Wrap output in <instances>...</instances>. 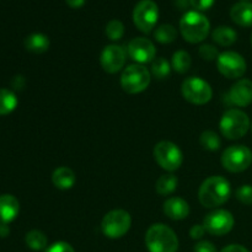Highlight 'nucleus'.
I'll return each mask as SVG.
<instances>
[{
	"mask_svg": "<svg viewBox=\"0 0 252 252\" xmlns=\"http://www.w3.org/2000/svg\"><path fill=\"white\" fill-rule=\"evenodd\" d=\"M198 54L202 59H204L207 62L217 61L219 58V56H220L218 49L214 46H212V44H203V46L199 47Z\"/></svg>",
	"mask_w": 252,
	"mask_h": 252,
	"instance_id": "7c9ffc66",
	"label": "nucleus"
},
{
	"mask_svg": "<svg viewBox=\"0 0 252 252\" xmlns=\"http://www.w3.org/2000/svg\"><path fill=\"white\" fill-rule=\"evenodd\" d=\"M241 1H249V0H241Z\"/></svg>",
	"mask_w": 252,
	"mask_h": 252,
	"instance_id": "58836bf2",
	"label": "nucleus"
},
{
	"mask_svg": "<svg viewBox=\"0 0 252 252\" xmlns=\"http://www.w3.org/2000/svg\"><path fill=\"white\" fill-rule=\"evenodd\" d=\"M171 68L172 66L165 58H155L152 62V75L159 80H162L169 78Z\"/></svg>",
	"mask_w": 252,
	"mask_h": 252,
	"instance_id": "cd10ccee",
	"label": "nucleus"
},
{
	"mask_svg": "<svg viewBox=\"0 0 252 252\" xmlns=\"http://www.w3.org/2000/svg\"><path fill=\"white\" fill-rule=\"evenodd\" d=\"M152 80V73L142 64H130L121 75V86L127 94L143 93Z\"/></svg>",
	"mask_w": 252,
	"mask_h": 252,
	"instance_id": "39448f33",
	"label": "nucleus"
},
{
	"mask_svg": "<svg viewBox=\"0 0 252 252\" xmlns=\"http://www.w3.org/2000/svg\"><path fill=\"white\" fill-rule=\"evenodd\" d=\"M65 1L66 4L70 7H73V9H79V7H81L85 4L86 0H65Z\"/></svg>",
	"mask_w": 252,
	"mask_h": 252,
	"instance_id": "e433bc0d",
	"label": "nucleus"
},
{
	"mask_svg": "<svg viewBox=\"0 0 252 252\" xmlns=\"http://www.w3.org/2000/svg\"><path fill=\"white\" fill-rule=\"evenodd\" d=\"M212 38L217 44L223 47H230L238 39V33L229 26H219L212 32Z\"/></svg>",
	"mask_w": 252,
	"mask_h": 252,
	"instance_id": "412c9836",
	"label": "nucleus"
},
{
	"mask_svg": "<svg viewBox=\"0 0 252 252\" xmlns=\"http://www.w3.org/2000/svg\"><path fill=\"white\" fill-rule=\"evenodd\" d=\"M10 234L9 224H0V236L1 238H6Z\"/></svg>",
	"mask_w": 252,
	"mask_h": 252,
	"instance_id": "4c0bfd02",
	"label": "nucleus"
},
{
	"mask_svg": "<svg viewBox=\"0 0 252 252\" xmlns=\"http://www.w3.org/2000/svg\"><path fill=\"white\" fill-rule=\"evenodd\" d=\"M17 106V97L9 89H0V116L11 113Z\"/></svg>",
	"mask_w": 252,
	"mask_h": 252,
	"instance_id": "b1692460",
	"label": "nucleus"
},
{
	"mask_svg": "<svg viewBox=\"0 0 252 252\" xmlns=\"http://www.w3.org/2000/svg\"><path fill=\"white\" fill-rule=\"evenodd\" d=\"M159 20V7L153 0H140L133 10V22L139 31L150 33Z\"/></svg>",
	"mask_w": 252,
	"mask_h": 252,
	"instance_id": "9d476101",
	"label": "nucleus"
},
{
	"mask_svg": "<svg viewBox=\"0 0 252 252\" xmlns=\"http://www.w3.org/2000/svg\"><path fill=\"white\" fill-rule=\"evenodd\" d=\"M252 152L246 145H231L226 148L221 155V165L224 169L233 174L244 172L251 166Z\"/></svg>",
	"mask_w": 252,
	"mask_h": 252,
	"instance_id": "423d86ee",
	"label": "nucleus"
},
{
	"mask_svg": "<svg viewBox=\"0 0 252 252\" xmlns=\"http://www.w3.org/2000/svg\"><path fill=\"white\" fill-rule=\"evenodd\" d=\"M230 182L223 176H211L202 182L198 191V199L206 208L223 206L230 198Z\"/></svg>",
	"mask_w": 252,
	"mask_h": 252,
	"instance_id": "f257e3e1",
	"label": "nucleus"
},
{
	"mask_svg": "<svg viewBox=\"0 0 252 252\" xmlns=\"http://www.w3.org/2000/svg\"><path fill=\"white\" fill-rule=\"evenodd\" d=\"M206 233L207 231L206 229H204L203 224H196V225L192 226L191 230H189V236H191V239H193V240H201Z\"/></svg>",
	"mask_w": 252,
	"mask_h": 252,
	"instance_id": "f704fd0d",
	"label": "nucleus"
},
{
	"mask_svg": "<svg viewBox=\"0 0 252 252\" xmlns=\"http://www.w3.org/2000/svg\"><path fill=\"white\" fill-rule=\"evenodd\" d=\"M127 53L137 64L150 63L155 59L157 49L154 43L145 37H137L128 43Z\"/></svg>",
	"mask_w": 252,
	"mask_h": 252,
	"instance_id": "ddd939ff",
	"label": "nucleus"
},
{
	"mask_svg": "<svg viewBox=\"0 0 252 252\" xmlns=\"http://www.w3.org/2000/svg\"><path fill=\"white\" fill-rule=\"evenodd\" d=\"M100 63L106 73H118L126 64V51L117 44L106 46L101 52Z\"/></svg>",
	"mask_w": 252,
	"mask_h": 252,
	"instance_id": "4468645a",
	"label": "nucleus"
},
{
	"mask_svg": "<svg viewBox=\"0 0 252 252\" xmlns=\"http://www.w3.org/2000/svg\"><path fill=\"white\" fill-rule=\"evenodd\" d=\"M181 93L185 100L199 106L208 103L213 96L211 85L199 76H191L184 80L181 85Z\"/></svg>",
	"mask_w": 252,
	"mask_h": 252,
	"instance_id": "1a4fd4ad",
	"label": "nucleus"
},
{
	"mask_svg": "<svg viewBox=\"0 0 252 252\" xmlns=\"http://www.w3.org/2000/svg\"><path fill=\"white\" fill-rule=\"evenodd\" d=\"M214 1L216 0H189L192 7H193L196 11H204V10H208L213 6Z\"/></svg>",
	"mask_w": 252,
	"mask_h": 252,
	"instance_id": "72a5a7b5",
	"label": "nucleus"
},
{
	"mask_svg": "<svg viewBox=\"0 0 252 252\" xmlns=\"http://www.w3.org/2000/svg\"><path fill=\"white\" fill-rule=\"evenodd\" d=\"M251 127L248 113L238 108H230L221 117L219 128L226 139L236 140L245 137Z\"/></svg>",
	"mask_w": 252,
	"mask_h": 252,
	"instance_id": "20e7f679",
	"label": "nucleus"
},
{
	"mask_svg": "<svg viewBox=\"0 0 252 252\" xmlns=\"http://www.w3.org/2000/svg\"><path fill=\"white\" fill-rule=\"evenodd\" d=\"M25 47L27 51L36 54H42L48 51L49 48V38L43 33H32L26 37L25 39Z\"/></svg>",
	"mask_w": 252,
	"mask_h": 252,
	"instance_id": "aec40b11",
	"label": "nucleus"
},
{
	"mask_svg": "<svg viewBox=\"0 0 252 252\" xmlns=\"http://www.w3.org/2000/svg\"><path fill=\"white\" fill-rule=\"evenodd\" d=\"M132 218L127 211L115 209L103 217L101 221V230L103 235L110 239H120L129 231Z\"/></svg>",
	"mask_w": 252,
	"mask_h": 252,
	"instance_id": "0eeeda50",
	"label": "nucleus"
},
{
	"mask_svg": "<svg viewBox=\"0 0 252 252\" xmlns=\"http://www.w3.org/2000/svg\"><path fill=\"white\" fill-rule=\"evenodd\" d=\"M251 129H252V125H251Z\"/></svg>",
	"mask_w": 252,
	"mask_h": 252,
	"instance_id": "a19ab883",
	"label": "nucleus"
},
{
	"mask_svg": "<svg viewBox=\"0 0 252 252\" xmlns=\"http://www.w3.org/2000/svg\"><path fill=\"white\" fill-rule=\"evenodd\" d=\"M177 31L172 25L165 24L158 27L154 32V38L161 44H169L176 39Z\"/></svg>",
	"mask_w": 252,
	"mask_h": 252,
	"instance_id": "a878e982",
	"label": "nucleus"
},
{
	"mask_svg": "<svg viewBox=\"0 0 252 252\" xmlns=\"http://www.w3.org/2000/svg\"><path fill=\"white\" fill-rule=\"evenodd\" d=\"M164 213L172 220H184L189 214V206L184 198L170 197L164 203Z\"/></svg>",
	"mask_w": 252,
	"mask_h": 252,
	"instance_id": "dca6fc26",
	"label": "nucleus"
},
{
	"mask_svg": "<svg viewBox=\"0 0 252 252\" xmlns=\"http://www.w3.org/2000/svg\"><path fill=\"white\" fill-rule=\"evenodd\" d=\"M211 30L209 20L199 11H189L180 21V31L182 37L189 43H199L207 38Z\"/></svg>",
	"mask_w": 252,
	"mask_h": 252,
	"instance_id": "7ed1b4c3",
	"label": "nucleus"
},
{
	"mask_svg": "<svg viewBox=\"0 0 252 252\" xmlns=\"http://www.w3.org/2000/svg\"><path fill=\"white\" fill-rule=\"evenodd\" d=\"M194 252H218L217 251L216 245L211 241H207V240H201L194 245L193 248Z\"/></svg>",
	"mask_w": 252,
	"mask_h": 252,
	"instance_id": "473e14b6",
	"label": "nucleus"
},
{
	"mask_svg": "<svg viewBox=\"0 0 252 252\" xmlns=\"http://www.w3.org/2000/svg\"><path fill=\"white\" fill-rule=\"evenodd\" d=\"M235 224L233 214L225 209H217L206 216L203 226L208 234L213 236H223L230 233Z\"/></svg>",
	"mask_w": 252,
	"mask_h": 252,
	"instance_id": "f8f14e48",
	"label": "nucleus"
},
{
	"mask_svg": "<svg viewBox=\"0 0 252 252\" xmlns=\"http://www.w3.org/2000/svg\"><path fill=\"white\" fill-rule=\"evenodd\" d=\"M235 197L240 203L245 206H252V186L243 185L235 191Z\"/></svg>",
	"mask_w": 252,
	"mask_h": 252,
	"instance_id": "c756f323",
	"label": "nucleus"
},
{
	"mask_svg": "<svg viewBox=\"0 0 252 252\" xmlns=\"http://www.w3.org/2000/svg\"><path fill=\"white\" fill-rule=\"evenodd\" d=\"M191 64L192 58L189 53H187L186 51H177L172 54L171 66L176 73L185 74L191 68Z\"/></svg>",
	"mask_w": 252,
	"mask_h": 252,
	"instance_id": "393cba45",
	"label": "nucleus"
},
{
	"mask_svg": "<svg viewBox=\"0 0 252 252\" xmlns=\"http://www.w3.org/2000/svg\"><path fill=\"white\" fill-rule=\"evenodd\" d=\"M220 252H250L245 246L239 245V244H231V245L225 246Z\"/></svg>",
	"mask_w": 252,
	"mask_h": 252,
	"instance_id": "c9c22d12",
	"label": "nucleus"
},
{
	"mask_svg": "<svg viewBox=\"0 0 252 252\" xmlns=\"http://www.w3.org/2000/svg\"><path fill=\"white\" fill-rule=\"evenodd\" d=\"M153 155L158 165L169 172L179 170L184 162V154L181 149L175 143L169 142V140H162L158 143L154 147Z\"/></svg>",
	"mask_w": 252,
	"mask_h": 252,
	"instance_id": "6e6552de",
	"label": "nucleus"
},
{
	"mask_svg": "<svg viewBox=\"0 0 252 252\" xmlns=\"http://www.w3.org/2000/svg\"><path fill=\"white\" fill-rule=\"evenodd\" d=\"M20 212V203L12 194L0 196V224H10L16 219Z\"/></svg>",
	"mask_w": 252,
	"mask_h": 252,
	"instance_id": "f3484780",
	"label": "nucleus"
},
{
	"mask_svg": "<svg viewBox=\"0 0 252 252\" xmlns=\"http://www.w3.org/2000/svg\"><path fill=\"white\" fill-rule=\"evenodd\" d=\"M231 105L246 107L252 103V81L250 79H239L229 90L226 96Z\"/></svg>",
	"mask_w": 252,
	"mask_h": 252,
	"instance_id": "2eb2a0df",
	"label": "nucleus"
},
{
	"mask_svg": "<svg viewBox=\"0 0 252 252\" xmlns=\"http://www.w3.org/2000/svg\"><path fill=\"white\" fill-rule=\"evenodd\" d=\"M251 44H252V34H251Z\"/></svg>",
	"mask_w": 252,
	"mask_h": 252,
	"instance_id": "ea45409f",
	"label": "nucleus"
},
{
	"mask_svg": "<svg viewBox=\"0 0 252 252\" xmlns=\"http://www.w3.org/2000/svg\"><path fill=\"white\" fill-rule=\"evenodd\" d=\"M217 66L219 73L228 79H240L248 70L245 58L240 53L234 51H226L220 53L217 59Z\"/></svg>",
	"mask_w": 252,
	"mask_h": 252,
	"instance_id": "9b49d317",
	"label": "nucleus"
},
{
	"mask_svg": "<svg viewBox=\"0 0 252 252\" xmlns=\"http://www.w3.org/2000/svg\"><path fill=\"white\" fill-rule=\"evenodd\" d=\"M177 185H179V180L175 175H161L155 184V189L160 196H169L176 191Z\"/></svg>",
	"mask_w": 252,
	"mask_h": 252,
	"instance_id": "4be33fe9",
	"label": "nucleus"
},
{
	"mask_svg": "<svg viewBox=\"0 0 252 252\" xmlns=\"http://www.w3.org/2000/svg\"><path fill=\"white\" fill-rule=\"evenodd\" d=\"M199 143H201L202 148L209 152H217L220 149L221 140L219 135L213 130H206L199 137Z\"/></svg>",
	"mask_w": 252,
	"mask_h": 252,
	"instance_id": "bb28decb",
	"label": "nucleus"
},
{
	"mask_svg": "<svg viewBox=\"0 0 252 252\" xmlns=\"http://www.w3.org/2000/svg\"><path fill=\"white\" fill-rule=\"evenodd\" d=\"M230 17L239 26H252V2L240 1L234 5L230 10Z\"/></svg>",
	"mask_w": 252,
	"mask_h": 252,
	"instance_id": "a211bd4d",
	"label": "nucleus"
},
{
	"mask_svg": "<svg viewBox=\"0 0 252 252\" xmlns=\"http://www.w3.org/2000/svg\"><path fill=\"white\" fill-rule=\"evenodd\" d=\"M43 252H75L73 246L65 241H57L52 244Z\"/></svg>",
	"mask_w": 252,
	"mask_h": 252,
	"instance_id": "2f4dec72",
	"label": "nucleus"
},
{
	"mask_svg": "<svg viewBox=\"0 0 252 252\" xmlns=\"http://www.w3.org/2000/svg\"><path fill=\"white\" fill-rule=\"evenodd\" d=\"M52 182L59 189H70L75 185V172L68 166H61L52 174Z\"/></svg>",
	"mask_w": 252,
	"mask_h": 252,
	"instance_id": "6ab92c4d",
	"label": "nucleus"
},
{
	"mask_svg": "<svg viewBox=\"0 0 252 252\" xmlns=\"http://www.w3.org/2000/svg\"><path fill=\"white\" fill-rule=\"evenodd\" d=\"M106 34L111 41H118L125 34V25L120 20H111L106 26Z\"/></svg>",
	"mask_w": 252,
	"mask_h": 252,
	"instance_id": "c85d7f7f",
	"label": "nucleus"
},
{
	"mask_svg": "<svg viewBox=\"0 0 252 252\" xmlns=\"http://www.w3.org/2000/svg\"><path fill=\"white\" fill-rule=\"evenodd\" d=\"M145 245L149 252H177L179 238L165 224H153L145 234Z\"/></svg>",
	"mask_w": 252,
	"mask_h": 252,
	"instance_id": "f03ea898",
	"label": "nucleus"
},
{
	"mask_svg": "<svg viewBox=\"0 0 252 252\" xmlns=\"http://www.w3.org/2000/svg\"><path fill=\"white\" fill-rule=\"evenodd\" d=\"M25 243L33 251H44L48 248V239L41 230L29 231L25 236Z\"/></svg>",
	"mask_w": 252,
	"mask_h": 252,
	"instance_id": "5701e85b",
	"label": "nucleus"
}]
</instances>
